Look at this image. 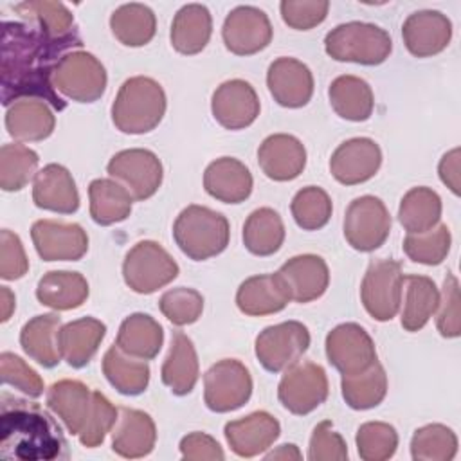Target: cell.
I'll return each instance as SVG.
<instances>
[{
	"label": "cell",
	"instance_id": "cell-1",
	"mask_svg": "<svg viewBox=\"0 0 461 461\" xmlns=\"http://www.w3.org/2000/svg\"><path fill=\"white\" fill-rule=\"evenodd\" d=\"M72 47H81L79 34L58 40L32 23L4 22L0 67L4 106L20 99H40L63 110L67 104L52 85V74Z\"/></svg>",
	"mask_w": 461,
	"mask_h": 461
},
{
	"label": "cell",
	"instance_id": "cell-2",
	"mask_svg": "<svg viewBox=\"0 0 461 461\" xmlns=\"http://www.w3.org/2000/svg\"><path fill=\"white\" fill-rule=\"evenodd\" d=\"M61 427L38 403L9 394L0 402V457L18 461H50L67 457Z\"/></svg>",
	"mask_w": 461,
	"mask_h": 461
},
{
	"label": "cell",
	"instance_id": "cell-3",
	"mask_svg": "<svg viewBox=\"0 0 461 461\" xmlns=\"http://www.w3.org/2000/svg\"><path fill=\"white\" fill-rule=\"evenodd\" d=\"M166 106L160 83L148 76H135L121 85L112 103V122L122 133L142 135L160 124Z\"/></svg>",
	"mask_w": 461,
	"mask_h": 461
},
{
	"label": "cell",
	"instance_id": "cell-4",
	"mask_svg": "<svg viewBox=\"0 0 461 461\" xmlns=\"http://www.w3.org/2000/svg\"><path fill=\"white\" fill-rule=\"evenodd\" d=\"M173 240L193 261L221 254L230 240L229 220L205 205H187L173 223Z\"/></svg>",
	"mask_w": 461,
	"mask_h": 461
},
{
	"label": "cell",
	"instance_id": "cell-5",
	"mask_svg": "<svg viewBox=\"0 0 461 461\" xmlns=\"http://www.w3.org/2000/svg\"><path fill=\"white\" fill-rule=\"evenodd\" d=\"M324 50L335 61L373 67L389 58L393 40L385 29L375 23L348 22L337 25L326 34Z\"/></svg>",
	"mask_w": 461,
	"mask_h": 461
},
{
	"label": "cell",
	"instance_id": "cell-6",
	"mask_svg": "<svg viewBox=\"0 0 461 461\" xmlns=\"http://www.w3.org/2000/svg\"><path fill=\"white\" fill-rule=\"evenodd\" d=\"M178 276V265L157 241L135 243L122 261V279L135 294H153Z\"/></svg>",
	"mask_w": 461,
	"mask_h": 461
},
{
	"label": "cell",
	"instance_id": "cell-7",
	"mask_svg": "<svg viewBox=\"0 0 461 461\" xmlns=\"http://www.w3.org/2000/svg\"><path fill=\"white\" fill-rule=\"evenodd\" d=\"M108 76L103 63L86 50L65 54L54 68L56 92L76 103H94L106 90Z\"/></svg>",
	"mask_w": 461,
	"mask_h": 461
},
{
	"label": "cell",
	"instance_id": "cell-8",
	"mask_svg": "<svg viewBox=\"0 0 461 461\" xmlns=\"http://www.w3.org/2000/svg\"><path fill=\"white\" fill-rule=\"evenodd\" d=\"M403 274L394 259H375L362 279L360 299L364 310L378 322L391 321L402 304Z\"/></svg>",
	"mask_w": 461,
	"mask_h": 461
},
{
	"label": "cell",
	"instance_id": "cell-9",
	"mask_svg": "<svg viewBox=\"0 0 461 461\" xmlns=\"http://www.w3.org/2000/svg\"><path fill=\"white\" fill-rule=\"evenodd\" d=\"M389 232L391 214L380 198L364 194L348 205L344 214V238L351 249L373 252L385 243Z\"/></svg>",
	"mask_w": 461,
	"mask_h": 461
},
{
	"label": "cell",
	"instance_id": "cell-10",
	"mask_svg": "<svg viewBox=\"0 0 461 461\" xmlns=\"http://www.w3.org/2000/svg\"><path fill=\"white\" fill-rule=\"evenodd\" d=\"M252 396L250 371L236 358L212 364L203 375V402L212 412H230Z\"/></svg>",
	"mask_w": 461,
	"mask_h": 461
},
{
	"label": "cell",
	"instance_id": "cell-11",
	"mask_svg": "<svg viewBox=\"0 0 461 461\" xmlns=\"http://www.w3.org/2000/svg\"><path fill=\"white\" fill-rule=\"evenodd\" d=\"M310 348V331L299 321H285L265 328L256 337L254 351L270 373H281L299 362Z\"/></svg>",
	"mask_w": 461,
	"mask_h": 461
},
{
	"label": "cell",
	"instance_id": "cell-12",
	"mask_svg": "<svg viewBox=\"0 0 461 461\" xmlns=\"http://www.w3.org/2000/svg\"><path fill=\"white\" fill-rule=\"evenodd\" d=\"M330 393L328 376L322 366L304 360L285 371L277 385L281 405L297 416L310 414L326 402Z\"/></svg>",
	"mask_w": 461,
	"mask_h": 461
},
{
	"label": "cell",
	"instance_id": "cell-13",
	"mask_svg": "<svg viewBox=\"0 0 461 461\" xmlns=\"http://www.w3.org/2000/svg\"><path fill=\"white\" fill-rule=\"evenodd\" d=\"M112 178L122 184L135 200L151 198L162 185L164 169L158 157L144 148L117 151L106 164Z\"/></svg>",
	"mask_w": 461,
	"mask_h": 461
},
{
	"label": "cell",
	"instance_id": "cell-14",
	"mask_svg": "<svg viewBox=\"0 0 461 461\" xmlns=\"http://www.w3.org/2000/svg\"><path fill=\"white\" fill-rule=\"evenodd\" d=\"M328 362L340 375H357L376 362V348L369 333L357 322L335 326L326 335Z\"/></svg>",
	"mask_w": 461,
	"mask_h": 461
},
{
	"label": "cell",
	"instance_id": "cell-15",
	"mask_svg": "<svg viewBox=\"0 0 461 461\" xmlns=\"http://www.w3.org/2000/svg\"><path fill=\"white\" fill-rule=\"evenodd\" d=\"M272 23L265 11L254 5L234 7L223 22L221 38L236 56H252L267 49L272 41Z\"/></svg>",
	"mask_w": 461,
	"mask_h": 461
},
{
	"label": "cell",
	"instance_id": "cell-16",
	"mask_svg": "<svg viewBox=\"0 0 461 461\" xmlns=\"http://www.w3.org/2000/svg\"><path fill=\"white\" fill-rule=\"evenodd\" d=\"M31 238L43 261H77L88 250V236L79 223L38 220L31 227Z\"/></svg>",
	"mask_w": 461,
	"mask_h": 461
},
{
	"label": "cell",
	"instance_id": "cell-17",
	"mask_svg": "<svg viewBox=\"0 0 461 461\" xmlns=\"http://www.w3.org/2000/svg\"><path fill=\"white\" fill-rule=\"evenodd\" d=\"M382 166V149L369 137H353L337 146L330 158V173L342 185L367 182Z\"/></svg>",
	"mask_w": 461,
	"mask_h": 461
},
{
	"label": "cell",
	"instance_id": "cell-18",
	"mask_svg": "<svg viewBox=\"0 0 461 461\" xmlns=\"http://www.w3.org/2000/svg\"><path fill=\"white\" fill-rule=\"evenodd\" d=\"M259 97L245 79L223 81L211 97L214 121L225 130H243L259 115Z\"/></svg>",
	"mask_w": 461,
	"mask_h": 461
},
{
	"label": "cell",
	"instance_id": "cell-19",
	"mask_svg": "<svg viewBox=\"0 0 461 461\" xmlns=\"http://www.w3.org/2000/svg\"><path fill=\"white\" fill-rule=\"evenodd\" d=\"M402 38L414 58H430L448 47L452 38V22L441 11H416L405 18L402 25Z\"/></svg>",
	"mask_w": 461,
	"mask_h": 461
},
{
	"label": "cell",
	"instance_id": "cell-20",
	"mask_svg": "<svg viewBox=\"0 0 461 461\" xmlns=\"http://www.w3.org/2000/svg\"><path fill=\"white\" fill-rule=\"evenodd\" d=\"M267 86L274 101L285 108L306 106L313 95V76L295 58H277L267 70Z\"/></svg>",
	"mask_w": 461,
	"mask_h": 461
},
{
	"label": "cell",
	"instance_id": "cell-21",
	"mask_svg": "<svg viewBox=\"0 0 461 461\" xmlns=\"http://www.w3.org/2000/svg\"><path fill=\"white\" fill-rule=\"evenodd\" d=\"M225 439L240 457H254L267 452L281 434L279 421L267 411L250 412L225 423Z\"/></svg>",
	"mask_w": 461,
	"mask_h": 461
},
{
	"label": "cell",
	"instance_id": "cell-22",
	"mask_svg": "<svg viewBox=\"0 0 461 461\" xmlns=\"http://www.w3.org/2000/svg\"><path fill=\"white\" fill-rule=\"evenodd\" d=\"M258 164L270 180L290 182L306 166V148L290 133H274L259 144Z\"/></svg>",
	"mask_w": 461,
	"mask_h": 461
},
{
	"label": "cell",
	"instance_id": "cell-23",
	"mask_svg": "<svg viewBox=\"0 0 461 461\" xmlns=\"http://www.w3.org/2000/svg\"><path fill=\"white\" fill-rule=\"evenodd\" d=\"M285 281L292 301L312 303L324 295L330 285V268L317 254H299L290 258L277 270Z\"/></svg>",
	"mask_w": 461,
	"mask_h": 461
},
{
	"label": "cell",
	"instance_id": "cell-24",
	"mask_svg": "<svg viewBox=\"0 0 461 461\" xmlns=\"http://www.w3.org/2000/svg\"><path fill=\"white\" fill-rule=\"evenodd\" d=\"M157 443L153 418L139 409L119 407V418L112 429V450L126 459L151 454Z\"/></svg>",
	"mask_w": 461,
	"mask_h": 461
},
{
	"label": "cell",
	"instance_id": "cell-25",
	"mask_svg": "<svg viewBox=\"0 0 461 461\" xmlns=\"http://www.w3.org/2000/svg\"><path fill=\"white\" fill-rule=\"evenodd\" d=\"M32 202L43 211L72 214L79 209V193L72 173L61 164L41 167L32 184Z\"/></svg>",
	"mask_w": 461,
	"mask_h": 461
},
{
	"label": "cell",
	"instance_id": "cell-26",
	"mask_svg": "<svg viewBox=\"0 0 461 461\" xmlns=\"http://www.w3.org/2000/svg\"><path fill=\"white\" fill-rule=\"evenodd\" d=\"M290 301V292L277 272L252 276L245 279L236 292L238 310L250 317L277 313L285 310Z\"/></svg>",
	"mask_w": 461,
	"mask_h": 461
},
{
	"label": "cell",
	"instance_id": "cell-27",
	"mask_svg": "<svg viewBox=\"0 0 461 461\" xmlns=\"http://www.w3.org/2000/svg\"><path fill=\"white\" fill-rule=\"evenodd\" d=\"M252 175L249 167L234 157H220L203 171V189L209 196L223 203H241L252 193Z\"/></svg>",
	"mask_w": 461,
	"mask_h": 461
},
{
	"label": "cell",
	"instance_id": "cell-28",
	"mask_svg": "<svg viewBox=\"0 0 461 461\" xmlns=\"http://www.w3.org/2000/svg\"><path fill=\"white\" fill-rule=\"evenodd\" d=\"M200 376L198 355L193 340L184 331H173L167 357L160 369V378L166 387L176 396L189 394Z\"/></svg>",
	"mask_w": 461,
	"mask_h": 461
},
{
	"label": "cell",
	"instance_id": "cell-29",
	"mask_svg": "<svg viewBox=\"0 0 461 461\" xmlns=\"http://www.w3.org/2000/svg\"><path fill=\"white\" fill-rule=\"evenodd\" d=\"M61 326V317L56 313H43L29 319L20 331V346L25 355L47 369L56 367L63 360L59 351Z\"/></svg>",
	"mask_w": 461,
	"mask_h": 461
},
{
	"label": "cell",
	"instance_id": "cell-30",
	"mask_svg": "<svg viewBox=\"0 0 461 461\" xmlns=\"http://www.w3.org/2000/svg\"><path fill=\"white\" fill-rule=\"evenodd\" d=\"M92 394L88 385L79 380L54 382L47 391V407L63 421L72 436H77L90 414Z\"/></svg>",
	"mask_w": 461,
	"mask_h": 461
},
{
	"label": "cell",
	"instance_id": "cell-31",
	"mask_svg": "<svg viewBox=\"0 0 461 461\" xmlns=\"http://www.w3.org/2000/svg\"><path fill=\"white\" fill-rule=\"evenodd\" d=\"M106 326L95 317H81L70 321L59 330V351L61 358L74 369L85 367L97 353Z\"/></svg>",
	"mask_w": 461,
	"mask_h": 461
},
{
	"label": "cell",
	"instance_id": "cell-32",
	"mask_svg": "<svg viewBox=\"0 0 461 461\" xmlns=\"http://www.w3.org/2000/svg\"><path fill=\"white\" fill-rule=\"evenodd\" d=\"M56 117L50 106L40 99H20L7 106L5 128L18 142H38L52 135Z\"/></svg>",
	"mask_w": 461,
	"mask_h": 461
},
{
	"label": "cell",
	"instance_id": "cell-33",
	"mask_svg": "<svg viewBox=\"0 0 461 461\" xmlns=\"http://www.w3.org/2000/svg\"><path fill=\"white\" fill-rule=\"evenodd\" d=\"M212 34V18L205 5L187 4L180 7L171 23V45L184 56L202 52Z\"/></svg>",
	"mask_w": 461,
	"mask_h": 461
},
{
	"label": "cell",
	"instance_id": "cell-34",
	"mask_svg": "<svg viewBox=\"0 0 461 461\" xmlns=\"http://www.w3.org/2000/svg\"><path fill=\"white\" fill-rule=\"evenodd\" d=\"M88 283L79 272L50 270L43 274L36 286L40 304L56 312L79 308L88 299Z\"/></svg>",
	"mask_w": 461,
	"mask_h": 461
},
{
	"label": "cell",
	"instance_id": "cell-35",
	"mask_svg": "<svg viewBox=\"0 0 461 461\" xmlns=\"http://www.w3.org/2000/svg\"><path fill=\"white\" fill-rule=\"evenodd\" d=\"M164 342L162 326L148 313H131L128 315L117 331L115 346L122 349L126 355L153 360Z\"/></svg>",
	"mask_w": 461,
	"mask_h": 461
},
{
	"label": "cell",
	"instance_id": "cell-36",
	"mask_svg": "<svg viewBox=\"0 0 461 461\" xmlns=\"http://www.w3.org/2000/svg\"><path fill=\"white\" fill-rule=\"evenodd\" d=\"M328 97L335 113L351 122L367 121L375 108V95L369 83L349 74L331 81Z\"/></svg>",
	"mask_w": 461,
	"mask_h": 461
},
{
	"label": "cell",
	"instance_id": "cell-37",
	"mask_svg": "<svg viewBox=\"0 0 461 461\" xmlns=\"http://www.w3.org/2000/svg\"><path fill=\"white\" fill-rule=\"evenodd\" d=\"M149 366L146 360L126 355L115 344L110 346L103 357V375L110 385L124 394H142L149 384Z\"/></svg>",
	"mask_w": 461,
	"mask_h": 461
},
{
	"label": "cell",
	"instance_id": "cell-38",
	"mask_svg": "<svg viewBox=\"0 0 461 461\" xmlns=\"http://www.w3.org/2000/svg\"><path fill=\"white\" fill-rule=\"evenodd\" d=\"M88 200L92 220L103 227L124 221L133 203L130 191L112 178L92 180L88 185Z\"/></svg>",
	"mask_w": 461,
	"mask_h": 461
},
{
	"label": "cell",
	"instance_id": "cell-39",
	"mask_svg": "<svg viewBox=\"0 0 461 461\" xmlns=\"http://www.w3.org/2000/svg\"><path fill=\"white\" fill-rule=\"evenodd\" d=\"M403 283L407 286L400 322L405 331H420L438 310L439 290L427 276L409 274L403 276Z\"/></svg>",
	"mask_w": 461,
	"mask_h": 461
},
{
	"label": "cell",
	"instance_id": "cell-40",
	"mask_svg": "<svg viewBox=\"0 0 461 461\" xmlns=\"http://www.w3.org/2000/svg\"><path fill=\"white\" fill-rule=\"evenodd\" d=\"M243 245L259 258L276 254L285 241V223L277 211L270 207H259L252 211L243 223Z\"/></svg>",
	"mask_w": 461,
	"mask_h": 461
},
{
	"label": "cell",
	"instance_id": "cell-41",
	"mask_svg": "<svg viewBox=\"0 0 461 461\" xmlns=\"http://www.w3.org/2000/svg\"><path fill=\"white\" fill-rule=\"evenodd\" d=\"M110 29L115 40L126 47H142L157 32L155 13L144 4H122L110 16Z\"/></svg>",
	"mask_w": 461,
	"mask_h": 461
},
{
	"label": "cell",
	"instance_id": "cell-42",
	"mask_svg": "<svg viewBox=\"0 0 461 461\" xmlns=\"http://www.w3.org/2000/svg\"><path fill=\"white\" fill-rule=\"evenodd\" d=\"M441 211L443 203L439 194L427 185H418L403 194L398 207V220L407 234H418L436 227Z\"/></svg>",
	"mask_w": 461,
	"mask_h": 461
},
{
	"label": "cell",
	"instance_id": "cell-43",
	"mask_svg": "<svg viewBox=\"0 0 461 461\" xmlns=\"http://www.w3.org/2000/svg\"><path fill=\"white\" fill-rule=\"evenodd\" d=\"M340 391L344 402L355 411H367L380 405L387 394V375L376 360L357 375H342Z\"/></svg>",
	"mask_w": 461,
	"mask_h": 461
},
{
	"label": "cell",
	"instance_id": "cell-44",
	"mask_svg": "<svg viewBox=\"0 0 461 461\" xmlns=\"http://www.w3.org/2000/svg\"><path fill=\"white\" fill-rule=\"evenodd\" d=\"M13 9L29 23L41 29L50 38H70L76 36L77 31L74 27V16L68 7L61 2L49 0H31L14 4Z\"/></svg>",
	"mask_w": 461,
	"mask_h": 461
},
{
	"label": "cell",
	"instance_id": "cell-45",
	"mask_svg": "<svg viewBox=\"0 0 461 461\" xmlns=\"http://www.w3.org/2000/svg\"><path fill=\"white\" fill-rule=\"evenodd\" d=\"M457 454V436L443 423H429L414 430L411 456L414 461H450Z\"/></svg>",
	"mask_w": 461,
	"mask_h": 461
},
{
	"label": "cell",
	"instance_id": "cell-46",
	"mask_svg": "<svg viewBox=\"0 0 461 461\" xmlns=\"http://www.w3.org/2000/svg\"><path fill=\"white\" fill-rule=\"evenodd\" d=\"M40 157L34 149L13 142L0 148V187L7 193L23 189L36 176Z\"/></svg>",
	"mask_w": 461,
	"mask_h": 461
},
{
	"label": "cell",
	"instance_id": "cell-47",
	"mask_svg": "<svg viewBox=\"0 0 461 461\" xmlns=\"http://www.w3.org/2000/svg\"><path fill=\"white\" fill-rule=\"evenodd\" d=\"M290 211L297 227L303 230H319L330 221L333 203L322 187L306 185L292 198Z\"/></svg>",
	"mask_w": 461,
	"mask_h": 461
},
{
	"label": "cell",
	"instance_id": "cell-48",
	"mask_svg": "<svg viewBox=\"0 0 461 461\" xmlns=\"http://www.w3.org/2000/svg\"><path fill=\"white\" fill-rule=\"evenodd\" d=\"M450 243H452V236H450L448 227L445 223H438L430 230L418 232V234H407L403 238L402 247H403L405 256L411 261L436 267V265L443 263L445 258L448 256Z\"/></svg>",
	"mask_w": 461,
	"mask_h": 461
},
{
	"label": "cell",
	"instance_id": "cell-49",
	"mask_svg": "<svg viewBox=\"0 0 461 461\" xmlns=\"http://www.w3.org/2000/svg\"><path fill=\"white\" fill-rule=\"evenodd\" d=\"M357 450L364 461H385L398 448V432L385 421H366L358 427Z\"/></svg>",
	"mask_w": 461,
	"mask_h": 461
},
{
	"label": "cell",
	"instance_id": "cell-50",
	"mask_svg": "<svg viewBox=\"0 0 461 461\" xmlns=\"http://www.w3.org/2000/svg\"><path fill=\"white\" fill-rule=\"evenodd\" d=\"M162 315L175 326H187L196 322L203 312V297L194 288H171L158 299Z\"/></svg>",
	"mask_w": 461,
	"mask_h": 461
},
{
	"label": "cell",
	"instance_id": "cell-51",
	"mask_svg": "<svg viewBox=\"0 0 461 461\" xmlns=\"http://www.w3.org/2000/svg\"><path fill=\"white\" fill-rule=\"evenodd\" d=\"M117 418H119V409L113 407V403L101 391H94L90 414L81 432L77 434L79 443L86 448L99 447L104 441L106 434L112 432Z\"/></svg>",
	"mask_w": 461,
	"mask_h": 461
},
{
	"label": "cell",
	"instance_id": "cell-52",
	"mask_svg": "<svg viewBox=\"0 0 461 461\" xmlns=\"http://www.w3.org/2000/svg\"><path fill=\"white\" fill-rule=\"evenodd\" d=\"M0 378L29 398H40L45 389L41 376L23 358L9 351L0 355Z\"/></svg>",
	"mask_w": 461,
	"mask_h": 461
},
{
	"label": "cell",
	"instance_id": "cell-53",
	"mask_svg": "<svg viewBox=\"0 0 461 461\" xmlns=\"http://www.w3.org/2000/svg\"><path fill=\"white\" fill-rule=\"evenodd\" d=\"M436 328L441 337L456 339L461 335V310H459V281L454 274H447L439 292Z\"/></svg>",
	"mask_w": 461,
	"mask_h": 461
},
{
	"label": "cell",
	"instance_id": "cell-54",
	"mask_svg": "<svg viewBox=\"0 0 461 461\" xmlns=\"http://www.w3.org/2000/svg\"><path fill=\"white\" fill-rule=\"evenodd\" d=\"M328 0H283L279 4L283 22L295 31H310L324 22Z\"/></svg>",
	"mask_w": 461,
	"mask_h": 461
},
{
	"label": "cell",
	"instance_id": "cell-55",
	"mask_svg": "<svg viewBox=\"0 0 461 461\" xmlns=\"http://www.w3.org/2000/svg\"><path fill=\"white\" fill-rule=\"evenodd\" d=\"M310 461H344L348 459V445L344 438L333 429L330 420H322L315 425L310 447H308Z\"/></svg>",
	"mask_w": 461,
	"mask_h": 461
},
{
	"label": "cell",
	"instance_id": "cell-56",
	"mask_svg": "<svg viewBox=\"0 0 461 461\" xmlns=\"http://www.w3.org/2000/svg\"><path fill=\"white\" fill-rule=\"evenodd\" d=\"M29 270V259L20 236L9 229L0 232V277L5 281L20 279Z\"/></svg>",
	"mask_w": 461,
	"mask_h": 461
},
{
	"label": "cell",
	"instance_id": "cell-57",
	"mask_svg": "<svg viewBox=\"0 0 461 461\" xmlns=\"http://www.w3.org/2000/svg\"><path fill=\"white\" fill-rule=\"evenodd\" d=\"M180 456L189 461H221L225 457L220 443L205 432H189L180 439Z\"/></svg>",
	"mask_w": 461,
	"mask_h": 461
},
{
	"label": "cell",
	"instance_id": "cell-58",
	"mask_svg": "<svg viewBox=\"0 0 461 461\" xmlns=\"http://www.w3.org/2000/svg\"><path fill=\"white\" fill-rule=\"evenodd\" d=\"M459 148H454L450 151H447L438 166V173L441 182L456 194L459 196Z\"/></svg>",
	"mask_w": 461,
	"mask_h": 461
},
{
	"label": "cell",
	"instance_id": "cell-59",
	"mask_svg": "<svg viewBox=\"0 0 461 461\" xmlns=\"http://www.w3.org/2000/svg\"><path fill=\"white\" fill-rule=\"evenodd\" d=\"M0 301H2V322H7L14 312L16 299L9 286H0Z\"/></svg>",
	"mask_w": 461,
	"mask_h": 461
},
{
	"label": "cell",
	"instance_id": "cell-60",
	"mask_svg": "<svg viewBox=\"0 0 461 461\" xmlns=\"http://www.w3.org/2000/svg\"><path fill=\"white\" fill-rule=\"evenodd\" d=\"M267 459H301V452L294 443H285L265 456Z\"/></svg>",
	"mask_w": 461,
	"mask_h": 461
}]
</instances>
